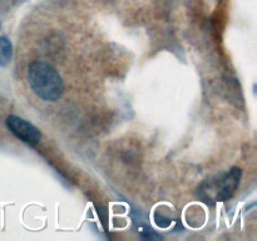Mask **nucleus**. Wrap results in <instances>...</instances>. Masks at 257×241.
I'll return each instance as SVG.
<instances>
[{
    "instance_id": "7ed1b4c3",
    "label": "nucleus",
    "mask_w": 257,
    "mask_h": 241,
    "mask_svg": "<svg viewBox=\"0 0 257 241\" xmlns=\"http://www.w3.org/2000/svg\"><path fill=\"white\" fill-rule=\"evenodd\" d=\"M5 126L22 142L29 146H37L42 140V133L29 120L18 115H9L5 119Z\"/></svg>"
},
{
    "instance_id": "f03ea898",
    "label": "nucleus",
    "mask_w": 257,
    "mask_h": 241,
    "mask_svg": "<svg viewBox=\"0 0 257 241\" xmlns=\"http://www.w3.org/2000/svg\"><path fill=\"white\" fill-rule=\"evenodd\" d=\"M241 168L232 167L226 172H221L218 175L206 178L197 188V197L202 202L208 205H215L217 202H223L228 200L240 185Z\"/></svg>"
},
{
    "instance_id": "20e7f679",
    "label": "nucleus",
    "mask_w": 257,
    "mask_h": 241,
    "mask_svg": "<svg viewBox=\"0 0 257 241\" xmlns=\"http://www.w3.org/2000/svg\"><path fill=\"white\" fill-rule=\"evenodd\" d=\"M13 58V45L5 37H0V67H7Z\"/></svg>"
},
{
    "instance_id": "f257e3e1",
    "label": "nucleus",
    "mask_w": 257,
    "mask_h": 241,
    "mask_svg": "<svg viewBox=\"0 0 257 241\" xmlns=\"http://www.w3.org/2000/svg\"><path fill=\"white\" fill-rule=\"evenodd\" d=\"M28 82L34 94L47 102H57L64 92V83L58 70L44 62L29 65Z\"/></svg>"
}]
</instances>
